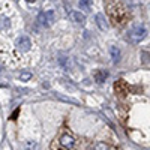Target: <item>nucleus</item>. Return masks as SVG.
<instances>
[{
  "label": "nucleus",
  "mask_w": 150,
  "mask_h": 150,
  "mask_svg": "<svg viewBox=\"0 0 150 150\" xmlns=\"http://www.w3.org/2000/svg\"><path fill=\"white\" fill-rule=\"evenodd\" d=\"M90 6H92V0H80V8H81V9L89 11Z\"/></svg>",
  "instance_id": "obj_11"
},
{
  "label": "nucleus",
  "mask_w": 150,
  "mask_h": 150,
  "mask_svg": "<svg viewBox=\"0 0 150 150\" xmlns=\"http://www.w3.org/2000/svg\"><path fill=\"white\" fill-rule=\"evenodd\" d=\"M30 78H32V74H29V72L21 74V77H20V80H21V81H27V80H30Z\"/></svg>",
  "instance_id": "obj_14"
},
{
  "label": "nucleus",
  "mask_w": 150,
  "mask_h": 150,
  "mask_svg": "<svg viewBox=\"0 0 150 150\" xmlns=\"http://www.w3.org/2000/svg\"><path fill=\"white\" fill-rule=\"evenodd\" d=\"M111 57H112V62L117 63L120 60V50L117 47H111Z\"/></svg>",
  "instance_id": "obj_10"
},
{
  "label": "nucleus",
  "mask_w": 150,
  "mask_h": 150,
  "mask_svg": "<svg viewBox=\"0 0 150 150\" xmlns=\"http://www.w3.org/2000/svg\"><path fill=\"white\" fill-rule=\"evenodd\" d=\"M15 45H17V48L20 50L21 53H26V51H29V50L32 48V42H30V39H29L27 36L18 38L17 42H15Z\"/></svg>",
  "instance_id": "obj_4"
},
{
  "label": "nucleus",
  "mask_w": 150,
  "mask_h": 150,
  "mask_svg": "<svg viewBox=\"0 0 150 150\" xmlns=\"http://www.w3.org/2000/svg\"><path fill=\"white\" fill-rule=\"evenodd\" d=\"M27 2H29V3H32V2H35V0H27Z\"/></svg>",
  "instance_id": "obj_15"
},
{
  "label": "nucleus",
  "mask_w": 150,
  "mask_h": 150,
  "mask_svg": "<svg viewBox=\"0 0 150 150\" xmlns=\"http://www.w3.org/2000/svg\"><path fill=\"white\" fill-rule=\"evenodd\" d=\"M95 150H110V147L105 143H96L95 144Z\"/></svg>",
  "instance_id": "obj_12"
},
{
  "label": "nucleus",
  "mask_w": 150,
  "mask_h": 150,
  "mask_svg": "<svg viewBox=\"0 0 150 150\" xmlns=\"http://www.w3.org/2000/svg\"><path fill=\"white\" fill-rule=\"evenodd\" d=\"M38 147H39V146H38V143L36 141H32V140H29V141H26V143L23 144V149L24 150H38Z\"/></svg>",
  "instance_id": "obj_9"
},
{
  "label": "nucleus",
  "mask_w": 150,
  "mask_h": 150,
  "mask_svg": "<svg viewBox=\"0 0 150 150\" xmlns=\"http://www.w3.org/2000/svg\"><path fill=\"white\" fill-rule=\"evenodd\" d=\"M60 144L63 146L65 149H72L74 144H75V140H74L72 135L65 134V135H62V138H60Z\"/></svg>",
  "instance_id": "obj_5"
},
{
  "label": "nucleus",
  "mask_w": 150,
  "mask_h": 150,
  "mask_svg": "<svg viewBox=\"0 0 150 150\" xmlns=\"http://www.w3.org/2000/svg\"><path fill=\"white\" fill-rule=\"evenodd\" d=\"M38 21H39L41 26L48 27L50 24L54 21V12L53 11H44V12H41V14L38 15Z\"/></svg>",
  "instance_id": "obj_3"
},
{
  "label": "nucleus",
  "mask_w": 150,
  "mask_h": 150,
  "mask_svg": "<svg viewBox=\"0 0 150 150\" xmlns=\"http://www.w3.org/2000/svg\"><path fill=\"white\" fill-rule=\"evenodd\" d=\"M107 77H108V72H107V71H98L96 75H95V80H96L98 83H104Z\"/></svg>",
  "instance_id": "obj_8"
},
{
  "label": "nucleus",
  "mask_w": 150,
  "mask_h": 150,
  "mask_svg": "<svg viewBox=\"0 0 150 150\" xmlns=\"http://www.w3.org/2000/svg\"><path fill=\"white\" fill-rule=\"evenodd\" d=\"M69 17H71V20L75 21V23H84V21H86V15L81 14V12L72 11V12H69Z\"/></svg>",
  "instance_id": "obj_7"
},
{
  "label": "nucleus",
  "mask_w": 150,
  "mask_h": 150,
  "mask_svg": "<svg viewBox=\"0 0 150 150\" xmlns=\"http://www.w3.org/2000/svg\"><path fill=\"white\" fill-rule=\"evenodd\" d=\"M108 15H110V18L112 20V23L117 26V24H123L125 21H126V18H128V11H126V8H125L122 3L112 2V3L108 5Z\"/></svg>",
  "instance_id": "obj_1"
},
{
  "label": "nucleus",
  "mask_w": 150,
  "mask_h": 150,
  "mask_svg": "<svg viewBox=\"0 0 150 150\" xmlns=\"http://www.w3.org/2000/svg\"><path fill=\"white\" fill-rule=\"evenodd\" d=\"M96 24H98V27L101 29L102 32L108 30V23H107V20H105V15L98 14V15H96Z\"/></svg>",
  "instance_id": "obj_6"
},
{
  "label": "nucleus",
  "mask_w": 150,
  "mask_h": 150,
  "mask_svg": "<svg viewBox=\"0 0 150 150\" xmlns=\"http://www.w3.org/2000/svg\"><path fill=\"white\" fill-rule=\"evenodd\" d=\"M146 36H147V30L143 26H137L129 32V41L134 42V44H138L144 39Z\"/></svg>",
  "instance_id": "obj_2"
},
{
  "label": "nucleus",
  "mask_w": 150,
  "mask_h": 150,
  "mask_svg": "<svg viewBox=\"0 0 150 150\" xmlns=\"http://www.w3.org/2000/svg\"><path fill=\"white\" fill-rule=\"evenodd\" d=\"M141 56H143V62H144V63H149V62H150V54L147 51H143Z\"/></svg>",
  "instance_id": "obj_13"
}]
</instances>
